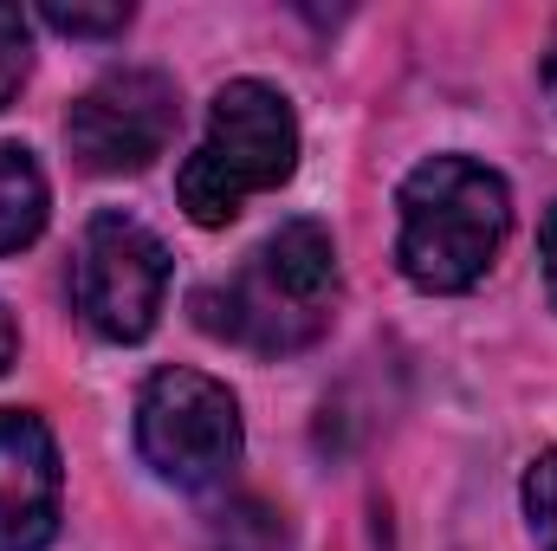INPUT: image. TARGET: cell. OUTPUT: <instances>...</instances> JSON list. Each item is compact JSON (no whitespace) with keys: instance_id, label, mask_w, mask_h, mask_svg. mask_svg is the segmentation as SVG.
<instances>
[{"instance_id":"cell-10","label":"cell","mask_w":557,"mask_h":551,"mask_svg":"<svg viewBox=\"0 0 557 551\" xmlns=\"http://www.w3.org/2000/svg\"><path fill=\"white\" fill-rule=\"evenodd\" d=\"M519 500H525V519H532V539H539V551H557V448H545V454L525 467Z\"/></svg>"},{"instance_id":"cell-5","label":"cell","mask_w":557,"mask_h":551,"mask_svg":"<svg viewBox=\"0 0 557 551\" xmlns=\"http://www.w3.org/2000/svg\"><path fill=\"white\" fill-rule=\"evenodd\" d=\"M162 298H169V247L124 208L91 215L78 234V254H72L78 318L111 344H137L156 331Z\"/></svg>"},{"instance_id":"cell-9","label":"cell","mask_w":557,"mask_h":551,"mask_svg":"<svg viewBox=\"0 0 557 551\" xmlns=\"http://www.w3.org/2000/svg\"><path fill=\"white\" fill-rule=\"evenodd\" d=\"M214 551H285V513L267 506L260 493H234L214 519H208Z\"/></svg>"},{"instance_id":"cell-4","label":"cell","mask_w":557,"mask_h":551,"mask_svg":"<svg viewBox=\"0 0 557 551\" xmlns=\"http://www.w3.org/2000/svg\"><path fill=\"white\" fill-rule=\"evenodd\" d=\"M137 454L169 487H214L240 461V403L221 377L169 364L137 396Z\"/></svg>"},{"instance_id":"cell-15","label":"cell","mask_w":557,"mask_h":551,"mask_svg":"<svg viewBox=\"0 0 557 551\" xmlns=\"http://www.w3.org/2000/svg\"><path fill=\"white\" fill-rule=\"evenodd\" d=\"M545 91H552V105H557V46H552V59H545Z\"/></svg>"},{"instance_id":"cell-14","label":"cell","mask_w":557,"mask_h":551,"mask_svg":"<svg viewBox=\"0 0 557 551\" xmlns=\"http://www.w3.org/2000/svg\"><path fill=\"white\" fill-rule=\"evenodd\" d=\"M13 357H20V325H13V311L0 305V377L13 370Z\"/></svg>"},{"instance_id":"cell-13","label":"cell","mask_w":557,"mask_h":551,"mask_svg":"<svg viewBox=\"0 0 557 551\" xmlns=\"http://www.w3.org/2000/svg\"><path fill=\"white\" fill-rule=\"evenodd\" d=\"M539 260H545V285H552V298H557V201H552V215H545V234H539Z\"/></svg>"},{"instance_id":"cell-11","label":"cell","mask_w":557,"mask_h":551,"mask_svg":"<svg viewBox=\"0 0 557 551\" xmlns=\"http://www.w3.org/2000/svg\"><path fill=\"white\" fill-rule=\"evenodd\" d=\"M26 72H33V33H26V13H20V7H0V111L20 98Z\"/></svg>"},{"instance_id":"cell-2","label":"cell","mask_w":557,"mask_h":551,"mask_svg":"<svg viewBox=\"0 0 557 551\" xmlns=\"http://www.w3.org/2000/svg\"><path fill=\"white\" fill-rule=\"evenodd\" d=\"M396 228V260L421 292H467L499 260L512 234V188L473 156H428L409 169Z\"/></svg>"},{"instance_id":"cell-8","label":"cell","mask_w":557,"mask_h":551,"mask_svg":"<svg viewBox=\"0 0 557 551\" xmlns=\"http://www.w3.org/2000/svg\"><path fill=\"white\" fill-rule=\"evenodd\" d=\"M46 208H52V188H46L33 149L0 143V254L33 247L39 228H46Z\"/></svg>"},{"instance_id":"cell-3","label":"cell","mask_w":557,"mask_h":551,"mask_svg":"<svg viewBox=\"0 0 557 551\" xmlns=\"http://www.w3.org/2000/svg\"><path fill=\"white\" fill-rule=\"evenodd\" d=\"M298 169V118L267 78H234L208 105V137L182 162L175 195L195 228H227L253 195L285 188Z\"/></svg>"},{"instance_id":"cell-6","label":"cell","mask_w":557,"mask_h":551,"mask_svg":"<svg viewBox=\"0 0 557 551\" xmlns=\"http://www.w3.org/2000/svg\"><path fill=\"white\" fill-rule=\"evenodd\" d=\"M175 124V85L156 65H117L65 111V143L91 175H137L169 149Z\"/></svg>"},{"instance_id":"cell-12","label":"cell","mask_w":557,"mask_h":551,"mask_svg":"<svg viewBox=\"0 0 557 551\" xmlns=\"http://www.w3.org/2000/svg\"><path fill=\"white\" fill-rule=\"evenodd\" d=\"M39 20L52 33H72V39H111L131 26V7H46Z\"/></svg>"},{"instance_id":"cell-1","label":"cell","mask_w":557,"mask_h":551,"mask_svg":"<svg viewBox=\"0 0 557 551\" xmlns=\"http://www.w3.org/2000/svg\"><path fill=\"white\" fill-rule=\"evenodd\" d=\"M337 318V247L318 221H285L247 267L195 292V325L253 357H292Z\"/></svg>"},{"instance_id":"cell-7","label":"cell","mask_w":557,"mask_h":551,"mask_svg":"<svg viewBox=\"0 0 557 551\" xmlns=\"http://www.w3.org/2000/svg\"><path fill=\"white\" fill-rule=\"evenodd\" d=\"M65 467L46 415L0 409V551H46L59 539Z\"/></svg>"}]
</instances>
